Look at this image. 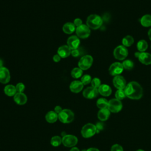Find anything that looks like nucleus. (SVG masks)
<instances>
[{
	"instance_id": "nucleus-32",
	"label": "nucleus",
	"mask_w": 151,
	"mask_h": 151,
	"mask_svg": "<svg viewBox=\"0 0 151 151\" xmlns=\"http://www.w3.org/2000/svg\"><path fill=\"white\" fill-rule=\"evenodd\" d=\"M91 77L88 74H85L81 78V81L82 82L83 85H87L89 84L90 83H91Z\"/></svg>"
},
{
	"instance_id": "nucleus-41",
	"label": "nucleus",
	"mask_w": 151,
	"mask_h": 151,
	"mask_svg": "<svg viewBox=\"0 0 151 151\" xmlns=\"http://www.w3.org/2000/svg\"><path fill=\"white\" fill-rule=\"evenodd\" d=\"M86 151H100V150L98 149H97V148L91 147V148H89L87 150H86Z\"/></svg>"
},
{
	"instance_id": "nucleus-21",
	"label": "nucleus",
	"mask_w": 151,
	"mask_h": 151,
	"mask_svg": "<svg viewBox=\"0 0 151 151\" xmlns=\"http://www.w3.org/2000/svg\"><path fill=\"white\" fill-rule=\"evenodd\" d=\"M58 119V114L54 111H50L45 115V120L50 123H55Z\"/></svg>"
},
{
	"instance_id": "nucleus-39",
	"label": "nucleus",
	"mask_w": 151,
	"mask_h": 151,
	"mask_svg": "<svg viewBox=\"0 0 151 151\" xmlns=\"http://www.w3.org/2000/svg\"><path fill=\"white\" fill-rule=\"evenodd\" d=\"M63 110V109H62L61 107L60 106H55V108H54V111H55L56 113H57L58 114Z\"/></svg>"
},
{
	"instance_id": "nucleus-12",
	"label": "nucleus",
	"mask_w": 151,
	"mask_h": 151,
	"mask_svg": "<svg viewBox=\"0 0 151 151\" xmlns=\"http://www.w3.org/2000/svg\"><path fill=\"white\" fill-rule=\"evenodd\" d=\"M98 94V88H96L92 86L86 88L83 92V96L88 99H92L96 97Z\"/></svg>"
},
{
	"instance_id": "nucleus-34",
	"label": "nucleus",
	"mask_w": 151,
	"mask_h": 151,
	"mask_svg": "<svg viewBox=\"0 0 151 151\" xmlns=\"http://www.w3.org/2000/svg\"><path fill=\"white\" fill-rule=\"evenodd\" d=\"M25 85L22 83H18L16 86L15 88L17 90V92L18 93H23L25 90Z\"/></svg>"
},
{
	"instance_id": "nucleus-37",
	"label": "nucleus",
	"mask_w": 151,
	"mask_h": 151,
	"mask_svg": "<svg viewBox=\"0 0 151 151\" xmlns=\"http://www.w3.org/2000/svg\"><path fill=\"white\" fill-rule=\"evenodd\" d=\"M71 54L72 55V56H73L74 57H77L80 55V52L77 49L72 50L71 52Z\"/></svg>"
},
{
	"instance_id": "nucleus-35",
	"label": "nucleus",
	"mask_w": 151,
	"mask_h": 151,
	"mask_svg": "<svg viewBox=\"0 0 151 151\" xmlns=\"http://www.w3.org/2000/svg\"><path fill=\"white\" fill-rule=\"evenodd\" d=\"M111 151H123V149L120 145L115 144L111 146Z\"/></svg>"
},
{
	"instance_id": "nucleus-6",
	"label": "nucleus",
	"mask_w": 151,
	"mask_h": 151,
	"mask_svg": "<svg viewBox=\"0 0 151 151\" xmlns=\"http://www.w3.org/2000/svg\"><path fill=\"white\" fill-rule=\"evenodd\" d=\"M93 61V57L90 55H86L83 56L79 60L78 65L82 70H86L88 69L92 65Z\"/></svg>"
},
{
	"instance_id": "nucleus-30",
	"label": "nucleus",
	"mask_w": 151,
	"mask_h": 151,
	"mask_svg": "<svg viewBox=\"0 0 151 151\" xmlns=\"http://www.w3.org/2000/svg\"><path fill=\"white\" fill-rule=\"evenodd\" d=\"M122 65L124 69L128 70H132L134 67L133 62L130 60H126L123 61Z\"/></svg>"
},
{
	"instance_id": "nucleus-43",
	"label": "nucleus",
	"mask_w": 151,
	"mask_h": 151,
	"mask_svg": "<svg viewBox=\"0 0 151 151\" xmlns=\"http://www.w3.org/2000/svg\"><path fill=\"white\" fill-rule=\"evenodd\" d=\"M148 37L149 38L150 40H151V28L148 31Z\"/></svg>"
},
{
	"instance_id": "nucleus-45",
	"label": "nucleus",
	"mask_w": 151,
	"mask_h": 151,
	"mask_svg": "<svg viewBox=\"0 0 151 151\" xmlns=\"http://www.w3.org/2000/svg\"><path fill=\"white\" fill-rule=\"evenodd\" d=\"M136 151H144V150H142V149H139V150H136Z\"/></svg>"
},
{
	"instance_id": "nucleus-33",
	"label": "nucleus",
	"mask_w": 151,
	"mask_h": 151,
	"mask_svg": "<svg viewBox=\"0 0 151 151\" xmlns=\"http://www.w3.org/2000/svg\"><path fill=\"white\" fill-rule=\"evenodd\" d=\"M91 86L93 87L98 88L101 85V81L99 78L96 77V78H94L93 79H92V80L91 81Z\"/></svg>"
},
{
	"instance_id": "nucleus-18",
	"label": "nucleus",
	"mask_w": 151,
	"mask_h": 151,
	"mask_svg": "<svg viewBox=\"0 0 151 151\" xmlns=\"http://www.w3.org/2000/svg\"><path fill=\"white\" fill-rule=\"evenodd\" d=\"M14 101L19 105H24L27 101V97L24 93L17 92L14 96Z\"/></svg>"
},
{
	"instance_id": "nucleus-20",
	"label": "nucleus",
	"mask_w": 151,
	"mask_h": 151,
	"mask_svg": "<svg viewBox=\"0 0 151 151\" xmlns=\"http://www.w3.org/2000/svg\"><path fill=\"white\" fill-rule=\"evenodd\" d=\"M110 114V111L108 109V108L102 109H100L98 113H97V117L101 121H105L108 119Z\"/></svg>"
},
{
	"instance_id": "nucleus-13",
	"label": "nucleus",
	"mask_w": 151,
	"mask_h": 151,
	"mask_svg": "<svg viewBox=\"0 0 151 151\" xmlns=\"http://www.w3.org/2000/svg\"><path fill=\"white\" fill-rule=\"evenodd\" d=\"M10 73L8 69L4 67H0V83L6 84L10 80Z\"/></svg>"
},
{
	"instance_id": "nucleus-14",
	"label": "nucleus",
	"mask_w": 151,
	"mask_h": 151,
	"mask_svg": "<svg viewBox=\"0 0 151 151\" xmlns=\"http://www.w3.org/2000/svg\"><path fill=\"white\" fill-rule=\"evenodd\" d=\"M114 86L117 89H124L126 86V82L124 77L122 76H116L113 80Z\"/></svg>"
},
{
	"instance_id": "nucleus-31",
	"label": "nucleus",
	"mask_w": 151,
	"mask_h": 151,
	"mask_svg": "<svg viewBox=\"0 0 151 151\" xmlns=\"http://www.w3.org/2000/svg\"><path fill=\"white\" fill-rule=\"evenodd\" d=\"M115 97H116V99L119 100H121L124 99L125 97L126 96L124 89H118L115 93Z\"/></svg>"
},
{
	"instance_id": "nucleus-11",
	"label": "nucleus",
	"mask_w": 151,
	"mask_h": 151,
	"mask_svg": "<svg viewBox=\"0 0 151 151\" xmlns=\"http://www.w3.org/2000/svg\"><path fill=\"white\" fill-rule=\"evenodd\" d=\"M135 57L138 58L140 63L145 65L151 64V54L146 52H135Z\"/></svg>"
},
{
	"instance_id": "nucleus-28",
	"label": "nucleus",
	"mask_w": 151,
	"mask_h": 151,
	"mask_svg": "<svg viewBox=\"0 0 151 151\" xmlns=\"http://www.w3.org/2000/svg\"><path fill=\"white\" fill-rule=\"evenodd\" d=\"M71 75L74 78H80L83 75V70L79 67H75L71 70Z\"/></svg>"
},
{
	"instance_id": "nucleus-3",
	"label": "nucleus",
	"mask_w": 151,
	"mask_h": 151,
	"mask_svg": "<svg viewBox=\"0 0 151 151\" xmlns=\"http://www.w3.org/2000/svg\"><path fill=\"white\" fill-rule=\"evenodd\" d=\"M74 118V113L70 109H63L58 114V119L63 123H70Z\"/></svg>"
},
{
	"instance_id": "nucleus-19",
	"label": "nucleus",
	"mask_w": 151,
	"mask_h": 151,
	"mask_svg": "<svg viewBox=\"0 0 151 151\" xmlns=\"http://www.w3.org/2000/svg\"><path fill=\"white\" fill-rule=\"evenodd\" d=\"M99 93L103 96H109L111 93V88L107 84H101L98 88Z\"/></svg>"
},
{
	"instance_id": "nucleus-42",
	"label": "nucleus",
	"mask_w": 151,
	"mask_h": 151,
	"mask_svg": "<svg viewBox=\"0 0 151 151\" xmlns=\"http://www.w3.org/2000/svg\"><path fill=\"white\" fill-rule=\"evenodd\" d=\"M70 151H80V150L78 149V148H77L76 147H71V149H70Z\"/></svg>"
},
{
	"instance_id": "nucleus-17",
	"label": "nucleus",
	"mask_w": 151,
	"mask_h": 151,
	"mask_svg": "<svg viewBox=\"0 0 151 151\" xmlns=\"http://www.w3.org/2000/svg\"><path fill=\"white\" fill-rule=\"evenodd\" d=\"M83 86L84 85L81 81L75 80L71 83L70 85V89L73 93H77L83 90Z\"/></svg>"
},
{
	"instance_id": "nucleus-29",
	"label": "nucleus",
	"mask_w": 151,
	"mask_h": 151,
	"mask_svg": "<svg viewBox=\"0 0 151 151\" xmlns=\"http://www.w3.org/2000/svg\"><path fill=\"white\" fill-rule=\"evenodd\" d=\"M62 143V138H61L59 136H54L52 137L50 140V143L52 146L54 147H57L60 145Z\"/></svg>"
},
{
	"instance_id": "nucleus-5",
	"label": "nucleus",
	"mask_w": 151,
	"mask_h": 151,
	"mask_svg": "<svg viewBox=\"0 0 151 151\" xmlns=\"http://www.w3.org/2000/svg\"><path fill=\"white\" fill-rule=\"evenodd\" d=\"M113 55L117 60H123L128 55V50L126 47L119 45L114 50Z\"/></svg>"
},
{
	"instance_id": "nucleus-2",
	"label": "nucleus",
	"mask_w": 151,
	"mask_h": 151,
	"mask_svg": "<svg viewBox=\"0 0 151 151\" xmlns=\"http://www.w3.org/2000/svg\"><path fill=\"white\" fill-rule=\"evenodd\" d=\"M86 24L90 28L97 29L101 26L103 24V19L98 15L91 14L87 17Z\"/></svg>"
},
{
	"instance_id": "nucleus-8",
	"label": "nucleus",
	"mask_w": 151,
	"mask_h": 151,
	"mask_svg": "<svg viewBox=\"0 0 151 151\" xmlns=\"http://www.w3.org/2000/svg\"><path fill=\"white\" fill-rule=\"evenodd\" d=\"M122 103L120 100L117 99H113L109 101L108 109L113 113H117L122 109Z\"/></svg>"
},
{
	"instance_id": "nucleus-4",
	"label": "nucleus",
	"mask_w": 151,
	"mask_h": 151,
	"mask_svg": "<svg viewBox=\"0 0 151 151\" xmlns=\"http://www.w3.org/2000/svg\"><path fill=\"white\" fill-rule=\"evenodd\" d=\"M97 133L96 125L92 123H87L85 124L81 129V134L84 138H89L94 136Z\"/></svg>"
},
{
	"instance_id": "nucleus-22",
	"label": "nucleus",
	"mask_w": 151,
	"mask_h": 151,
	"mask_svg": "<svg viewBox=\"0 0 151 151\" xmlns=\"http://www.w3.org/2000/svg\"><path fill=\"white\" fill-rule=\"evenodd\" d=\"M76 26L74 23L70 22L65 23L63 27V31L64 32L68 34H72L76 30Z\"/></svg>"
},
{
	"instance_id": "nucleus-38",
	"label": "nucleus",
	"mask_w": 151,
	"mask_h": 151,
	"mask_svg": "<svg viewBox=\"0 0 151 151\" xmlns=\"http://www.w3.org/2000/svg\"><path fill=\"white\" fill-rule=\"evenodd\" d=\"M96 129H97V133H99V131L100 130L103 129V125L101 122L97 123V124L96 125Z\"/></svg>"
},
{
	"instance_id": "nucleus-27",
	"label": "nucleus",
	"mask_w": 151,
	"mask_h": 151,
	"mask_svg": "<svg viewBox=\"0 0 151 151\" xmlns=\"http://www.w3.org/2000/svg\"><path fill=\"white\" fill-rule=\"evenodd\" d=\"M108 103H109V101L107 100V99L104 98H100L99 99L97 100L96 105L97 107H99L100 109H102L107 108Z\"/></svg>"
},
{
	"instance_id": "nucleus-1",
	"label": "nucleus",
	"mask_w": 151,
	"mask_h": 151,
	"mask_svg": "<svg viewBox=\"0 0 151 151\" xmlns=\"http://www.w3.org/2000/svg\"><path fill=\"white\" fill-rule=\"evenodd\" d=\"M126 96L133 100L140 99L143 95V89L141 86L136 81L129 83L124 89Z\"/></svg>"
},
{
	"instance_id": "nucleus-23",
	"label": "nucleus",
	"mask_w": 151,
	"mask_h": 151,
	"mask_svg": "<svg viewBox=\"0 0 151 151\" xmlns=\"http://www.w3.org/2000/svg\"><path fill=\"white\" fill-rule=\"evenodd\" d=\"M5 94L9 97L14 96V95L17 93L15 86L12 84H8L4 88Z\"/></svg>"
},
{
	"instance_id": "nucleus-7",
	"label": "nucleus",
	"mask_w": 151,
	"mask_h": 151,
	"mask_svg": "<svg viewBox=\"0 0 151 151\" xmlns=\"http://www.w3.org/2000/svg\"><path fill=\"white\" fill-rule=\"evenodd\" d=\"M78 142L77 137L72 134H66L63 136L62 143L63 145L67 147H74Z\"/></svg>"
},
{
	"instance_id": "nucleus-40",
	"label": "nucleus",
	"mask_w": 151,
	"mask_h": 151,
	"mask_svg": "<svg viewBox=\"0 0 151 151\" xmlns=\"http://www.w3.org/2000/svg\"><path fill=\"white\" fill-rule=\"evenodd\" d=\"M52 59H53V61H55V62H58V61H60L61 57H60V56L58 54H55V55H54L53 56Z\"/></svg>"
},
{
	"instance_id": "nucleus-26",
	"label": "nucleus",
	"mask_w": 151,
	"mask_h": 151,
	"mask_svg": "<svg viewBox=\"0 0 151 151\" xmlns=\"http://www.w3.org/2000/svg\"><path fill=\"white\" fill-rule=\"evenodd\" d=\"M134 42V39L131 35H126L122 39V44L126 47H130Z\"/></svg>"
},
{
	"instance_id": "nucleus-16",
	"label": "nucleus",
	"mask_w": 151,
	"mask_h": 151,
	"mask_svg": "<svg viewBox=\"0 0 151 151\" xmlns=\"http://www.w3.org/2000/svg\"><path fill=\"white\" fill-rule=\"evenodd\" d=\"M71 50L67 45L60 46L57 50V54H58L61 58H66L71 54Z\"/></svg>"
},
{
	"instance_id": "nucleus-24",
	"label": "nucleus",
	"mask_w": 151,
	"mask_h": 151,
	"mask_svg": "<svg viewBox=\"0 0 151 151\" xmlns=\"http://www.w3.org/2000/svg\"><path fill=\"white\" fill-rule=\"evenodd\" d=\"M140 24L144 27H149L151 26V15L146 14L140 19Z\"/></svg>"
},
{
	"instance_id": "nucleus-9",
	"label": "nucleus",
	"mask_w": 151,
	"mask_h": 151,
	"mask_svg": "<svg viewBox=\"0 0 151 151\" xmlns=\"http://www.w3.org/2000/svg\"><path fill=\"white\" fill-rule=\"evenodd\" d=\"M76 34L78 37L81 38H86L89 37L90 34V28L84 24H82L77 27L76 29Z\"/></svg>"
},
{
	"instance_id": "nucleus-36",
	"label": "nucleus",
	"mask_w": 151,
	"mask_h": 151,
	"mask_svg": "<svg viewBox=\"0 0 151 151\" xmlns=\"http://www.w3.org/2000/svg\"><path fill=\"white\" fill-rule=\"evenodd\" d=\"M74 24L75 25V26H76L77 27L82 25V21L81 19L80 18H76L74 21Z\"/></svg>"
},
{
	"instance_id": "nucleus-15",
	"label": "nucleus",
	"mask_w": 151,
	"mask_h": 151,
	"mask_svg": "<svg viewBox=\"0 0 151 151\" xmlns=\"http://www.w3.org/2000/svg\"><path fill=\"white\" fill-rule=\"evenodd\" d=\"M80 41L78 38V37L76 35H72L70 36L67 41V45L70 48V49L72 50H75L77 49L80 45Z\"/></svg>"
},
{
	"instance_id": "nucleus-25",
	"label": "nucleus",
	"mask_w": 151,
	"mask_h": 151,
	"mask_svg": "<svg viewBox=\"0 0 151 151\" xmlns=\"http://www.w3.org/2000/svg\"><path fill=\"white\" fill-rule=\"evenodd\" d=\"M148 45L145 40H140L137 43V48L139 52H145L147 48Z\"/></svg>"
},
{
	"instance_id": "nucleus-44",
	"label": "nucleus",
	"mask_w": 151,
	"mask_h": 151,
	"mask_svg": "<svg viewBox=\"0 0 151 151\" xmlns=\"http://www.w3.org/2000/svg\"><path fill=\"white\" fill-rule=\"evenodd\" d=\"M2 64H3V61L1 59H0V67H2Z\"/></svg>"
},
{
	"instance_id": "nucleus-10",
	"label": "nucleus",
	"mask_w": 151,
	"mask_h": 151,
	"mask_svg": "<svg viewBox=\"0 0 151 151\" xmlns=\"http://www.w3.org/2000/svg\"><path fill=\"white\" fill-rule=\"evenodd\" d=\"M123 69L124 68L122 63L115 62L110 65L109 68V71L110 75L115 77L116 76H119L123 72Z\"/></svg>"
}]
</instances>
